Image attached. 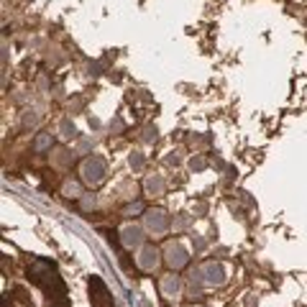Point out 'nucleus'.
<instances>
[{"label": "nucleus", "mask_w": 307, "mask_h": 307, "mask_svg": "<svg viewBox=\"0 0 307 307\" xmlns=\"http://www.w3.org/2000/svg\"><path fill=\"white\" fill-rule=\"evenodd\" d=\"M28 277L39 284V287L49 294V297H56L62 300L64 297V284L59 279V274H56V269L51 261L47 259H33L31 266H28Z\"/></svg>", "instance_id": "f257e3e1"}, {"label": "nucleus", "mask_w": 307, "mask_h": 307, "mask_svg": "<svg viewBox=\"0 0 307 307\" xmlns=\"http://www.w3.org/2000/svg\"><path fill=\"white\" fill-rule=\"evenodd\" d=\"M105 159L102 156H90L85 159V164H82V182L90 187H97L102 179H105Z\"/></svg>", "instance_id": "f03ea898"}, {"label": "nucleus", "mask_w": 307, "mask_h": 307, "mask_svg": "<svg viewBox=\"0 0 307 307\" xmlns=\"http://www.w3.org/2000/svg\"><path fill=\"white\" fill-rule=\"evenodd\" d=\"M90 302H93V307H113L110 292L102 284V279H97V277L90 279Z\"/></svg>", "instance_id": "7ed1b4c3"}, {"label": "nucleus", "mask_w": 307, "mask_h": 307, "mask_svg": "<svg viewBox=\"0 0 307 307\" xmlns=\"http://www.w3.org/2000/svg\"><path fill=\"white\" fill-rule=\"evenodd\" d=\"M143 223H146V228H149V233H154V236H164L166 228H169V218H166L164 210H146Z\"/></svg>", "instance_id": "20e7f679"}, {"label": "nucleus", "mask_w": 307, "mask_h": 307, "mask_svg": "<svg viewBox=\"0 0 307 307\" xmlns=\"http://www.w3.org/2000/svg\"><path fill=\"white\" fill-rule=\"evenodd\" d=\"M164 261H166V266L172 269V271H179V269L187 266L189 256H187V251H185V246H182V243H172V246L166 248Z\"/></svg>", "instance_id": "39448f33"}, {"label": "nucleus", "mask_w": 307, "mask_h": 307, "mask_svg": "<svg viewBox=\"0 0 307 307\" xmlns=\"http://www.w3.org/2000/svg\"><path fill=\"white\" fill-rule=\"evenodd\" d=\"M136 264H139V269H143V271H154L159 266V251L154 246H143L139 251V256H136Z\"/></svg>", "instance_id": "423d86ee"}, {"label": "nucleus", "mask_w": 307, "mask_h": 307, "mask_svg": "<svg viewBox=\"0 0 307 307\" xmlns=\"http://www.w3.org/2000/svg\"><path fill=\"white\" fill-rule=\"evenodd\" d=\"M120 241L126 248H139L143 243V231L139 225H126V228L120 231Z\"/></svg>", "instance_id": "0eeeda50"}, {"label": "nucleus", "mask_w": 307, "mask_h": 307, "mask_svg": "<svg viewBox=\"0 0 307 307\" xmlns=\"http://www.w3.org/2000/svg\"><path fill=\"white\" fill-rule=\"evenodd\" d=\"M202 274H205V284H223V279H225L223 266L215 264V261H210V264L202 266Z\"/></svg>", "instance_id": "6e6552de"}, {"label": "nucleus", "mask_w": 307, "mask_h": 307, "mask_svg": "<svg viewBox=\"0 0 307 307\" xmlns=\"http://www.w3.org/2000/svg\"><path fill=\"white\" fill-rule=\"evenodd\" d=\"M47 149H51V133H41L39 139L33 141V151L41 154V151H47Z\"/></svg>", "instance_id": "1a4fd4ad"}, {"label": "nucleus", "mask_w": 307, "mask_h": 307, "mask_svg": "<svg viewBox=\"0 0 307 307\" xmlns=\"http://www.w3.org/2000/svg\"><path fill=\"white\" fill-rule=\"evenodd\" d=\"M162 287H164L166 294H177V292H179V279H177L174 274H169V277H164Z\"/></svg>", "instance_id": "9d476101"}, {"label": "nucleus", "mask_w": 307, "mask_h": 307, "mask_svg": "<svg viewBox=\"0 0 307 307\" xmlns=\"http://www.w3.org/2000/svg\"><path fill=\"white\" fill-rule=\"evenodd\" d=\"M146 187H149V192H154V195H162L164 192V179L162 177H149Z\"/></svg>", "instance_id": "9b49d317"}, {"label": "nucleus", "mask_w": 307, "mask_h": 307, "mask_svg": "<svg viewBox=\"0 0 307 307\" xmlns=\"http://www.w3.org/2000/svg\"><path fill=\"white\" fill-rule=\"evenodd\" d=\"M64 195L67 197H79V185H77V182H67V185H64Z\"/></svg>", "instance_id": "f8f14e48"}, {"label": "nucleus", "mask_w": 307, "mask_h": 307, "mask_svg": "<svg viewBox=\"0 0 307 307\" xmlns=\"http://www.w3.org/2000/svg\"><path fill=\"white\" fill-rule=\"evenodd\" d=\"M62 136H64V139H72V136H74V126H72L70 120L62 123Z\"/></svg>", "instance_id": "ddd939ff"}, {"label": "nucleus", "mask_w": 307, "mask_h": 307, "mask_svg": "<svg viewBox=\"0 0 307 307\" xmlns=\"http://www.w3.org/2000/svg\"><path fill=\"white\" fill-rule=\"evenodd\" d=\"M141 210H143V205H141V202H133V205H128V208L123 210V215H126V218H131L133 213H141Z\"/></svg>", "instance_id": "4468645a"}, {"label": "nucleus", "mask_w": 307, "mask_h": 307, "mask_svg": "<svg viewBox=\"0 0 307 307\" xmlns=\"http://www.w3.org/2000/svg\"><path fill=\"white\" fill-rule=\"evenodd\" d=\"M205 164H208V162H205L202 156H197V159H192V162H189V166H192V169H197V172H200V169H205Z\"/></svg>", "instance_id": "2eb2a0df"}, {"label": "nucleus", "mask_w": 307, "mask_h": 307, "mask_svg": "<svg viewBox=\"0 0 307 307\" xmlns=\"http://www.w3.org/2000/svg\"><path fill=\"white\" fill-rule=\"evenodd\" d=\"M82 208H85V210H90V208H95V197H93V195H87V197L82 200Z\"/></svg>", "instance_id": "dca6fc26"}, {"label": "nucleus", "mask_w": 307, "mask_h": 307, "mask_svg": "<svg viewBox=\"0 0 307 307\" xmlns=\"http://www.w3.org/2000/svg\"><path fill=\"white\" fill-rule=\"evenodd\" d=\"M141 164H143V159H141V154H133V156H131V166H136V169H139Z\"/></svg>", "instance_id": "f3484780"}]
</instances>
